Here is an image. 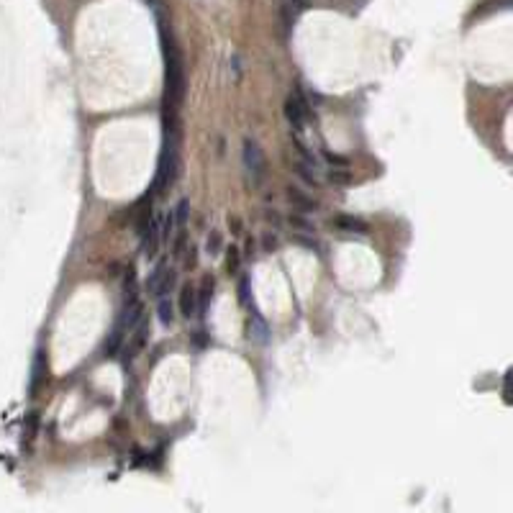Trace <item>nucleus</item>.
Instances as JSON below:
<instances>
[{"instance_id": "1", "label": "nucleus", "mask_w": 513, "mask_h": 513, "mask_svg": "<svg viewBox=\"0 0 513 513\" xmlns=\"http://www.w3.org/2000/svg\"><path fill=\"white\" fill-rule=\"evenodd\" d=\"M157 21L159 36H162V54H165V113H174L185 98V67H182L180 49L174 47L170 26H165L162 16H157Z\"/></svg>"}, {"instance_id": "2", "label": "nucleus", "mask_w": 513, "mask_h": 513, "mask_svg": "<svg viewBox=\"0 0 513 513\" xmlns=\"http://www.w3.org/2000/svg\"><path fill=\"white\" fill-rule=\"evenodd\" d=\"M241 157H244V170L249 182H252L254 188H260L262 182H265V174H267V165H265V154H262L260 144L246 139Z\"/></svg>"}, {"instance_id": "3", "label": "nucleus", "mask_w": 513, "mask_h": 513, "mask_svg": "<svg viewBox=\"0 0 513 513\" xmlns=\"http://www.w3.org/2000/svg\"><path fill=\"white\" fill-rule=\"evenodd\" d=\"M159 218L157 216H149L147 221H144V229H142V252L144 257H154L157 254V246H159Z\"/></svg>"}, {"instance_id": "4", "label": "nucleus", "mask_w": 513, "mask_h": 513, "mask_svg": "<svg viewBox=\"0 0 513 513\" xmlns=\"http://www.w3.org/2000/svg\"><path fill=\"white\" fill-rule=\"evenodd\" d=\"M306 116H308V103L300 98V93L288 95V101H285V119H288V124L292 128H303Z\"/></svg>"}, {"instance_id": "5", "label": "nucleus", "mask_w": 513, "mask_h": 513, "mask_svg": "<svg viewBox=\"0 0 513 513\" xmlns=\"http://www.w3.org/2000/svg\"><path fill=\"white\" fill-rule=\"evenodd\" d=\"M142 318H144V306L136 298H131V300H126V306H124V313H121L119 324H116V326H119L124 334H128V332H134V326L139 324Z\"/></svg>"}, {"instance_id": "6", "label": "nucleus", "mask_w": 513, "mask_h": 513, "mask_svg": "<svg viewBox=\"0 0 513 513\" xmlns=\"http://www.w3.org/2000/svg\"><path fill=\"white\" fill-rule=\"evenodd\" d=\"M285 195H288V200H290L298 211H303V214H313V211H316V200L308 195V193H303L300 188H295V185H288Z\"/></svg>"}, {"instance_id": "7", "label": "nucleus", "mask_w": 513, "mask_h": 513, "mask_svg": "<svg viewBox=\"0 0 513 513\" xmlns=\"http://www.w3.org/2000/svg\"><path fill=\"white\" fill-rule=\"evenodd\" d=\"M246 336L249 339H254L257 344H267L269 341V329L267 324L260 318V313H257V308H252V321L246 324Z\"/></svg>"}, {"instance_id": "8", "label": "nucleus", "mask_w": 513, "mask_h": 513, "mask_svg": "<svg viewBox=\"0 0 513 513\" xmlns=\"http://www.w3.org/2000/svg\"><path fill=\"white\" fill-rule=\"evenodd\" d=\"M334 226L339 231H347V234H359V237H364V234L370 231L367 229V223L359 221L357 216H347V214L336 216V218H334Z\"/></svg>"}, {"instance_id": "9", "label": "nucleus", "mask_w": 513, "mask_h": 513, "mask_svg": "<svg viewBox=\"0 0 513 513\" xmlns=\"http://www.w3.org/2000/svg\"><path fill=\"white\" fill-rule=\"evenodd\" d=\"M180 313L185 318H193L198 313V290L193 285H185L180 292Z\"/></svg>"}, {"instance_id": "10", "label": "nucleus", "mask_w": 513, "mask_h": 513, "mask_svg": "<svg viewBox=\"0 0 513 513\" xmlns=\"http://www.w3.org/2000/svg\"><path fill=\"white\" fill-rule=\"evenodd\" d=\"M292 172L298 174L300 180L308 182V185H318V174H316V165L313 162H308V159H298L295 165H292Z\"/></svg>"}, {"instance_id": "11", "label": "nucleus", "mask_w": 513, "mask_h": 513, "mask_svg": "<svg viewBox=\"0 0 513 513\" xmlns=\"http://www.w3.org/2000/svg\"><path fill=\"white\" fill-rule=\"evenodd\" d=\"M174 285H177V269L165 267V272H162V277H159V283H157V288H154V292H151V295L165 298V295H170V292L174 290Z\"/></svg>"}, {"instance_id": "12", "label": "nucleus", "mask_w": 513, "mask_h": 513, "mask_svg": "<svg viewBox=\"0 0 513 513\" xmlns=\"http://www.w3.org/2000/svg\"><path fill=\"white\" fill-rule=\"evenodd\" d=\"M134 339H131V344H128V357H134L136 352H139V349L144 347V344H147V339H149V324H147V318H142V321H139V324L134 326Z\"/></svg>"}, {"instance_id": "13", "label": "nucleus", "mask_w": 513, "mask_h": 513, "mask_svg": "<svg viewBox=\"0 0 513 513\" xmlns=\"http://www.w3.org/2000/svg\"><path fill=\"white\" fill-rule=\"evenodd\" d=\"M211 298H214V277H205L203 285H200V292H198V311H200V313L208 311Z\"/></svg>"}, {"instance_id": "14", "label": "nucleus", "mask_w": 513, "mask_h": 513, "mask_svg": "<svg viewBox=\"0 0 513 513\" xmlns=\"http://www.w3.org/2000/svg\"><path fill=\"white\" fill-rule=\"evenodd\" d=\"M124 336H126V334H124L119 326H116V329L111 332V336H108V341H105V352H103V355H105V357H116V355H119L121 344H124Z\"/></svg>"}, {"instance_id": "15", "label": "nucleus", "mask_w": 513, "mask_h": 513, "mask_svg": "<svg viewBox=\"0 0 513 513\" xmlns=\"http://www.w3.org/2000/svg\"><path fill=\"white\" fill-rule=\"evenodd\" d=\"M157 316H159V321H162L165 326H170L174 321V306H172V300L167 298V295H165V298H159Z\"/></svg>"}, {"instance_id": "16", "label": "nucleus", "mask_w": 513, "mask_h": 513, "mask_svg": "<svg viewBox=\"0 0 513 513\" xmlns=\"http://www.w3.org/2000/svg\"><path fill=\"white\" fill-rule=\"evenodd\" d=\"M326 180L332 182V185H349V182H352V174L347 172V167H332L329 174H326Z\"/></svg>"}, {"instance_id": "17", "label": "nucleus", "mask_w": 513, "mask_h": 513, "mask_svg": "<svg viewBox=\"0 0 513 513\" xmlns=\"http://www.w3.org/2000/svg\"><path fill=\"white\" fill-rule=\"evenodd\" d=\"M172 216H174V226H177V229H182V226L188 223V218H190V203H188V198H182L180 203H177V208L172 211Z\"/></svg>"}, {"instance_id": "18", "label": "nucleus", "mask_w": 513, "mask_h": 513, "mask_svg": "<svg viewBox=\"0 0 513 513\" xmlns=\"http://www.w3.org/2000/svg\"><path fill=\"white\" fill-rule=\"evenodd\" d=\"M205 252L216 257V254L221 252V234L218 231H211V237H208V244H205Z\"/></svg>"}, {"instance_id": "19", "label": "nucleus", "mask_w": 513, "mask_h": 513, "mask_svg": "<svg viewBox=\"0 0 513 513\" xmlns=\"http://www.w3.org/2000/svg\"><path fill=\"white\" fill-rule=\"evenodd\" d=\"M165 262H162V265H157V267H154V272H151L149 277H147V292H154V288H157V283H159V277H162V272H165Z\"/></svg>"}, {"instance_id": "20", "label": "nucleus", "mask_w": 513, "mask_h": 513, "mask_svg": "<svg viewBox=\"0 0 513 513\" xmlns=\"http://www.w3.org/2000/svg\"><path fill=\"white\" fill-rule=\"evenodd\" d=\"M190 341H193V347L195 349H205L208 347V332H203V329H198V332H193V336H190Z\"/></svg>"}, {"instance_id": "21", "label": "nucleus", "mask_w": 513, "mask_h": 513, "mask_svg": "<svg viewBox=\"0 0 513 513\" xmlns=\"http://www.w3.org/2000/svg\"><path fill=\"white\" fill-rule=\"evenodd\" d=\"M226 267H229V272H239V249H237V246H229V254H226Z\"/></svg>"}, {"instance_id": "22", "label": "nucleus", "mask_w": 513, "mask_h": 513, "mask_svg": "<svg viewBox=\"0 0 513 513\" xmlns=\"http://www.w3.org/2000/svg\"><path fill=\"white\" fill-rule=\"evenodd\" d=\"M239 300H241V303H244V306H249V300H252V292H249V280H241V283H239Z\"/></svg>"}, {"instance_id": "23", "label": "nucleus", "mask_w": 513, "mask_h": 513, "mask_svg": "<svg viewBox=\"0 0 513 513\" xmlns=\"http://www.w3.org/2000/svg\"><path fill=\"white\" fill-rule=\"evenodd\" d=\"M324 157H326V162H329V165H336V167H349V159H347V157H339V154H334V151H326Z\"/></svg>"}, {"instance_id": "24", "label": "nucleus", "mask_w": 513, "mask_h": 513, "mask_svg": "<svg viewBox=\"0 0 513 513\" xmlns=\"http://www.w3.org/2000/svg\"><path fill=\"white\" fill-rule=\"evenodd\" d=\"M290 223H295L300 231H311V229H313V223L306 221V218H300V216H290Z\"/></svg>"}, {"instance_id": "25", "label": "nucleus", "mask_w": 513, "mask_h": 513, "mask_svg": "<svg viewBox=\"0 0 513 513\" xmlns=\"http://www.w3.org/2000/svg\"><path fill=\"white\" fill-rule=\"evenodd\" d=\"M295 241L298 244H303L306 249H311V252H318V244L313 241V239H306V237H295Z\"/></svg>"}, {"instance_id": "26", "label": "nucleus", "mask_w": 513, "mask_h": 513, "mask_svg": "<svg viewBox=\"0 0 513 513\" xmlns=\"http://www.w3.org/2000/svg\"><path fill=\"white\" fill-rule=\"evenodd\" d=\"M262 241H265V249H267V252H272V249H275V237L265 234V239H262Z\"/></svg>"}, {"instance_id": "27", "label": "nucleus", "mask_w": 513, "mask_h": 513, "mask_svg": "<svg viewBox=\"0 0 513 513\" xmlns=\"http://www.w3.org/2000/svg\"><path fill=\"white\" fill-rule=\"evenodd\" d=\"M147 3H149V6H154V3H157V0H147Z\"/></svg>"}]
</instances>
